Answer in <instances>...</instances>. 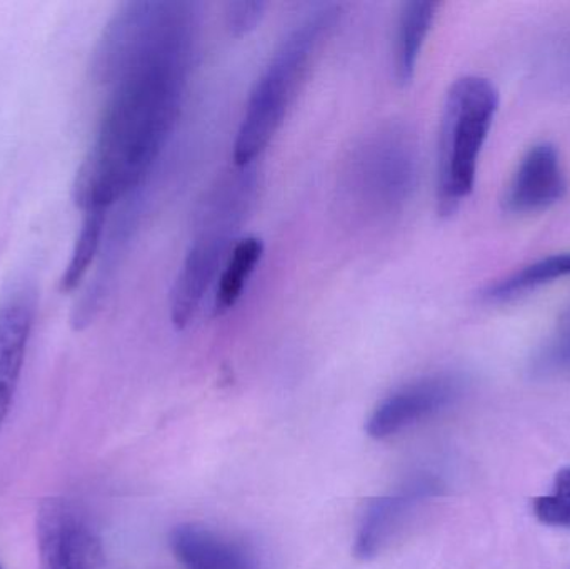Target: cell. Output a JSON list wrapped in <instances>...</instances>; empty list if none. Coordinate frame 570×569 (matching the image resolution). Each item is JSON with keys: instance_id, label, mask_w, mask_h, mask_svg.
<instances>
[{"instance_id": "obj_18", "label": "cell", "mask_w": 570, "mask_h": 569, "mask_svg": "<svg viewBox=\"0 0 570 569\" xmlns=\"http://www.w3.org/2000/svg\"><path fill=\"white\" fill-rule=\"evenodd\" d=\"M532 510L541 523L570 530V468L556 474L551 493L535 498Z\"/></svg>"}, {"instance_id": "obj_2", "label": "cell", "mask_w": 570, "mask_h": 569, "mask_svg": "<svg viewBox=\"0 0 570 569\" xmlns=\"http://www.w3.org/2000/svg\"><path fill=\"white\" fill-rule=\"evenodd\" d=\"M342 7L321 3L312 9L277 47L269 66L257 80L236 143L234 163L237 167L253 166L283 126L288 107L304 84L312 62L324 40L341 19Z\"/></svg>"}, {"instance_id": "obj_15", "label": "cell", "mask_w": 570, "mask_h": 569, "mask_svg": "<svg viewBox=\"0 0 570 569\" xmlns=\"http://www.w3.org/2000/svg\"><path fill=\"white\" fill-rule=\"evenodd\" d=\"M60 548L63 569H102L106 565L99 534L69 510L63 517Z\"/></svg>"}, {"instance_id": "obj_6", "label": "cell", "mask_w": 570, "mask_h": 569, "mask_svg": "<svg viewBox=\"0 0 570 569\" xmlns=\"http://www.w3.org/2000/svg\"><path fill=\"white\" fill-rule=\"evenodd\" d=\"M464 383L455 374H434L405 384L377 404L367 421L374 440L394 436L455 403Z\"/></svg>"}, {"instance_id": "obj_9", "label": "cell", "mask_w": 570, "mask_h": 569, "mask_svg": "<svg viewBox=\"0 0 570 569\" xmlns=\"http://www.w3.org/2000/svg\"><path fill=\"white\" fill-rule=\"evenodd\" d=\"M36 321V294L17 290L0 303V428L9 414Z\"/></svg>"}, {"instance_id": "obj_14", "label": "cell", "mask_w": 570, "mask_h": 569, "mask_svg": "<svg viewBox=\"0 0 570 569\" xmlns=\"http://www.w3.org/2000/svg\"><path fill=\"white\" fill-rule=\"evenodd\" d=\"M107 223H109L107 210H86V213H82L79 234H77L76 243H73L69 264H67L62 279H60V290L63 293H72V291L79 290L80 284L86 279L90 267L96 263L100 251H102Z\"/></svg>"}, {"instance_id": "obj_1", "label": "cell", "mask_w": 570, "mask_h": 569, "mask_svg": "<svg viewBox=\"0 0 570 569\" xmlns=\"http://www.w3.org/2000/svg\"><path fill=\"white\" fill-rule=\"evenodd\" d=\"M196 50L197 42L156 50L104 84L99 129L72 187L82 213H110L146 184L176 129Z\"/></svg>"}, {"instance_id": "obj_11", "label": "cell", "mask_w": 570, "mask_h": 569, "mask_svg": "<svg viewBox=\"0 0 570 569\" xmlns=\"http://www.w3.org/2000/svg\"><path fill=\"white\" fill-rule=\"evenodd\" d=\"M438 9V2L428 0L402 3L394 47V76L401 87L409 86L414 79L417 60L434 26Z\"/></svg>"}, {"instance_id": "obj_13", "label": "cell", "mask_w": 570, "mask_h": 569, "mask_svg": "<svg viewBox=\"0 0 570 569\" xmlns=\"http://www.w3.org/2000/svg\"><path fill=\"white\" fill-rule=\"evenodd\" d=\"M264 256V243L257 236H247L237 239L220 271L219 283H217L216 301H214V314L223 316L229 313L249 283L256 267L259 266Z\"/></svg>"}, {"instance_id": "obj_16", "label": "cell", "mask_w": 570, "mask_h": 569, "mask_svg": "<svg viewBox=\"0 0 570 569\" xmlns=\"http://www.w3.org/2000/svg\"><path fill=\"white\" fill-rule=\"evenodd\" d=\"M66 511L67 508L57 500L46 501L37 511L36 540L40 569H63L60 537Z\"/></svg>"}, {"instance_id": "obj_5", "label": "cell", "mask_w": 570, "mask_h": 569, "mask_svg": "<svg viewBox=\"0 0 570 569\" xmlns=\"http://www.w3.org/2000/svg\"><path fill=\"white\" fill-rule=\"evenodd\" d=\"M417 176L414 139L401 127H382L365 137L352 154L345 189L361 213L387 217L411 199Z\"/></svg>"}, {"instance_id": "obj_19", "label": "cell", "mask_w": 570, "mask_h": 569, "mask_svg": "<svg viewBox=\"0 0 570 569\" xmlns=\"http://www.w3.org/2000/svg\"><path fill=\"white\" fill-rule=\"evenodd\" d=\"M267 3L264 2H230L226 7V26L236 37H244L257 29Z\"/></svg>"}, {"instance_id": "obj_3", "label": "cell", "mask_w": 570, "mask_h": 569, "mask_svg": "<svg viewBox=\"0 0 570 569\" xmlns=\"http://www.w3.org/2000/svg\"><path fill=\"white\" fill-rule=\"evenodd\" d=\"M257 177L253 166L237 167L217 180L196 214L194 239L170 293V320L186 330L200 310L207 291L219 277L240 224L256 197Z\"/></svg>"}, {"instance_id": "obj_17", "label": "cell", "mask_w": 570, "mask_h": 569, "mask_svg": "<svg viewBox=\"0 0 570 569\" xmlns=\"http://www.w3.org/2000/svg\"><path fill=\"white\" fill-rule=\"evenodd\" d=\"M532 373L541 377L570 374V310L562 314L551 336L535 353Z\"/></svg>"}, {"instance_id": "obj_7", "label": "cell", "mask_w": 570, "mask_h": 569, "mask_svg": "<svg viewBox=\"0 0 570 569\" xmlns=\"http://www.w3.org/2000/svg\"><path fill=\"white\" fill-rule=\"evenodd\" d=\"M441 493L438 478L421 474L367 504L355 534L354 553L361 560L377 557L407 527L415 511Z\"/></svg>"}, {"instance_id": "obj_4", "label": "cell", "mask_w": 570, "mask_h": 569, "mask_svg": "<svg viewBox=\"0 0 570 569\" xmlns=\"http://www.w3.org/2000/svg\"><path fill=\"white\" fill-rule=\"evenodd\" d=\"M499 90L485 77L464 76L445 96L438 146V210L452 216L474 190L479 159L499 110Z\"/></svg>"}, {"instance_id": "obj_10", "label": "cell", "mask_w": 570, "mask_h": 569, "mask_svg": "<svg viewBox=\"0 0 570 569\" xmlns=\"http://www.w3.org/2000/svg\"><path fill=\"white\" fill-rule=\"evenodd\" d=\"M169 543L184 569H264L247 545L200 524L174 528Z\"/></svg>"}, {"instance_id": "obj_20", "label": "cell", "mask_w": 570, "mask_h": 569, "mask_svg": "<svg viewBox=\"0 0 570 569\" xmlns=\"http://www.w3.org/2000/svg\"><path fill=\"white\" fill-rule=\"evenodd\" d=\"M0 569H2V568H0Z\"/></svg>"}, {"instance_id": "obj_12", "label": "cell", "mask_w": 570, "mask_h": 569, "mask_svg": "<svg viewBox=\"0 0 570 569\" xmlns=\"http://www.w3.org/2000/svg\"><path fill=\"white\" fill-rule=\"evenodd\" d=\"M564 277H570V253L552 254L489 284L481 300L489 304L509 303Z\"/></svg>"}, {"instance_id": "obj_8", "label": "cell", "mask_w": 570, "mask_h": 569, "mask_svg": "<svg viewBox=\"0 0 570 569\" xmlns=\"http://www.w3.org/2000/svg\"><path fill=\"white\" fill-rule=\"evenodd\" d=\"M568 176L561 154L551 143H538L519 160L505 186L502 207L514 216H528L548 210L564 199Z\"/></svg>"}]
</instances>
